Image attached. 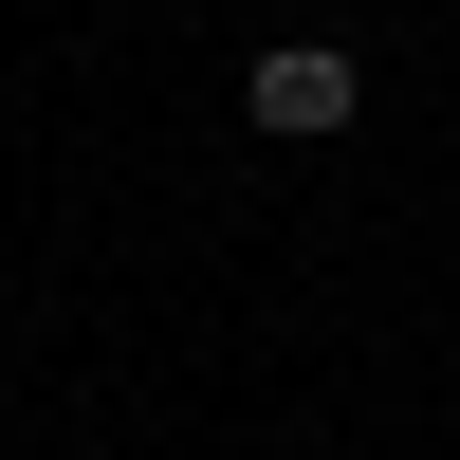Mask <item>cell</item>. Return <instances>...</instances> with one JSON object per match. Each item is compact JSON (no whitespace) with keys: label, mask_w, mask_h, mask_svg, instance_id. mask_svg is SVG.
<instances>
[{"label":"cell","mask_w":460,"mask_h":460,"mask_svg":"<svg viewBox=\"0 0 460 460\" xmlns=\"http://www.w3.org/2000/svg\"><path fill=\"white\" fill-rule=\"evenodd\" d=\"M240 111H258V129H277V147H332V129H350V111H368V74L332 56V37H277V56L240 74Z\"/></svg>","instance_id":"1"}]
</instances>
